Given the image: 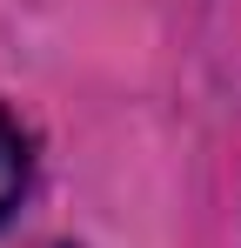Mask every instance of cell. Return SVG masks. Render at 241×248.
I'll list each match as a JSON object with an SVG mask.
<instances>
[{
  "label": "cell",
  "instance_id": "1",
  "mask_svg": "<svg viewBox=\"0 0 241 248\" xmlns=\"http://www.w3.org/2000/svg\"><path fill=\"white\" fill-rule=\"evenodd\" d=\"M27 168H34L27 134H20V121L0 108V221H7V215H14V202L27 195Z\"/></svg>",
  "mask_w": 241,
  "mask_h": 248
},
{
  "label": "cell",
  "instance_id": "2",
  "mask_svg": "<svg viewBox=\"0 0 241 248\" xmlns=\"http://www.w3.org/2000/svg\"><path fill=\"white\" fill-rule=\"evenodd\" d=\"M47 248H67V242H47Z\"/></svg>",
  "mask_w": 241,
  "mask_h": 248
}]
</instances>
